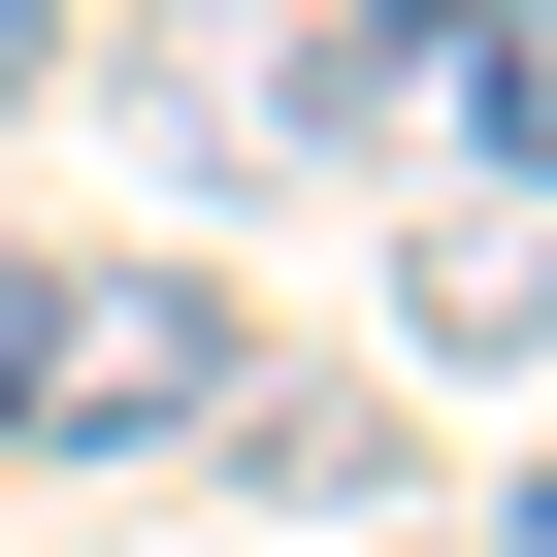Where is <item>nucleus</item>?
<instances>
[{
  "label": "nucleus",
  "mask_w": 557,
  "mask_h": 557,
  "mask_svg": "<svg viewBox=\"0 0 557 557\" xmlns=\"http://www.w3.org/2000/svg\"><path fill=\"white\" fill-rule=\"evenodd\" d=\"M262 329L197 296V262H34V329H0V459H230Z\"/></svg>",
  "instance_id": "1"
},
{
  "label": "nucleus",
  "mask_w": 557,
  "mask_h": 557,
  "mask_svg": "<svg viewBox=\"0 0 557 557\" xmlns=\"http://www.w3.org/2000/svg\"><path fill=\"white\" fill-rule=\"evenodd\" d=\"M34 66H66V0H0V132H34Z\"/></svg>",
  "instance_id": "2"
},
{
  "label": "nucleus",
  "mask_w": 557,
  "mask_h": 557,
  "mask_svg": "<svg viewBox=\"0 0 557 557\" xmlns=\"http://www.w3.org/2000/svg\"><path fill=\"white\" fill-rule=\"evenodd\" d=\"M0 329H34V230H0Z\"/></svg>",
  "instance_id": "3"
},
{
  "label": "nucleus",
  "mask_w": 557,
  "mask_h": 557,
  "mask_svg": "<svg viewBox=\"0 0 557 557\" xmlns=\"http://www.w3.org/2000/svg\"><path fill=\"white\" fill-rule=\"evenodd\" d=\"M492 557H524V524H492Z\"/></svg>",
  "instance_id": "4"
}]
</instances>
